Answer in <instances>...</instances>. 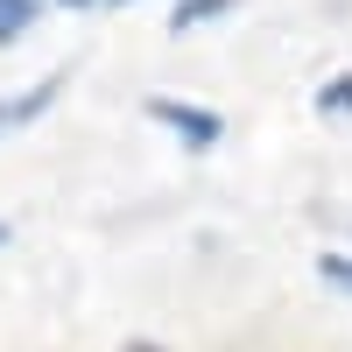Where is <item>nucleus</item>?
<instances>
[{"label":"nucleus","mask_w":352,"mask_h":352,"mask_svg":"<svg viewBox=\"0 0 352 352\" xmlns=\"http://www.w3.org/2000/svg\"><path fill=\"white\" fill-rule=\"evenodd\" d=\"M148 120L155 127H169L176 141H184V148H219V141H226V120H219V113H204V106H184V99H148Z\"/></svg>","instance_id":"obj_1"},{"label":"nucleus","mask_w":352,"mask_h":352,"mask_svg":"<svg viewBox=\"0 0 352 352\" xmlns=\"http://www.w3.org/2000/svg\"><path fill=\"white\" fill-rule=\"evenodd\" d=\"M56 92H64V78H43V85H28V92L0 99V134H14V127H28V120H43V113L56 106Z\"/></svg>","instance_id":"obj_2"},{"label":"nucleus","mask_w":352,"mask_h":352,"mask_svg":"<svg viewBox=\"0 0 352 352\" xmlns=\"http://www.w3.org/2000/svg\"><path fill=\"white\" fill-rule=\"evenodd\" d=\"M240 0H176V36H190V28H204V21H219V14H232Z\"/></svg>","instance_id":"obj_3"},{"label":"nucleus","mask_w":352,"mask_h":352,"mask_svg":"<svg viewBox=\"0 0 352 352\" xmlns=\"http://www.w3.org/2000/svg\"><path fill=\"white\" fill-rule=\"evenodd\" d=\"M36 14H43V0H0V43L28 36V28H36Z\"/></svg>","instance_id":"obj_4"},{"label":"nucleus","mask_w":352,"mask_h":352,"mask_svg":"<svg viewBox=\"0 0 352 352\" xmlns=\"http://www.w3.org/2000/svg\"><path fill=\"white\" fill-rule=\"evenodd\" d=\"M317 113H324V120H345V113H352V71H345V78H331L324 92H317Z\"/></svg>","instance_id":"obj_5"},{"label":"nucleus","mask_w":352,"mask_h":352,"mask_svg":"<svg viewBox=\"0 0 352 352\" xmlns=\"http://www.w3.org/2000/svg\"><path fill=\"white\" fill-rule=\"evenodd\" d=\"M317 275H324L338 296H352V254H317Z\"/></svg>","instance_id":"obj_6"},{"label":"nucleus","mask_w":352,"mask_h":352,"mask_svg":"<svg viewBox=\"0 0 352 352\" xmlns=\"http://www.w3.org/2000/svg\"><path fill=\"white\" fill-rule=\"evenodd\" d=\"M127 352H162V345H148V338H127Z\"/></svg>","instance_id":"obj_7"},{"label":"nucleus","mask_w":352,"mask_h":352,"mask_svg":"<svg viewBox=\"0 0 352 352\" xmlns=\"http://www.w3.org/2000/svg\"><path fill=\"white\" fill-rule=\"evenodd\" d=\"M56 8H92V0H56Z\"/></svg>","instance_id":"obj_8"},{"label":"nucleus","mask_w":352,"mask_h":352,"mask_svg":"<svg viewBox=\"0 0 352 352\" xmlns=\"http://www.w3.org/2000/svg\"><path fill=\"white\" fill-rule=\"evenodd\" d=\"M0 247H8V226H0Z\"/></svg>","instance_id":"obj_9"}]
</instances>
